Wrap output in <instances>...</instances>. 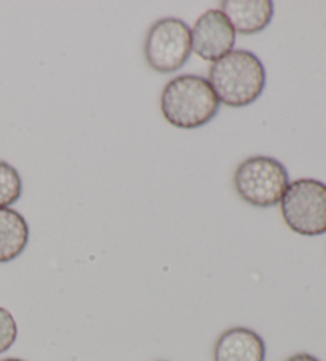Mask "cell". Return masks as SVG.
Segmentation results:
<instances>
[{
  "label": "cell",
  "instance_id": "obj_13",
  "mask_svg": "<svg viewBox=\"0 0 326 361\" xmlns=\"http://www.w3.org/2000/svg\"><path fill=\"white\" fill-rule=\"evenodd\" d=\"M0 361H24V360H20V358H5V360H0Z\"/></svg>",
  "mask_w": 326,
  "mask_h": 361
},
{
  "label": "cell",
  "instance_id": "obj_10",
  "mask_svg": "<svg viewBox=\"0 0 326 361\" xmlns=\"http://www.w3.org/2000/svg\"><path fill=\"white\" fill-rule=\"evenodd\" d=\"M23 195L20 173L7 161H0V209H8Z\"/></svg>",
  "mask_w": 326,
  "mask_h": 361
},
{
  "label": "cell",
  "instance_id": "obj_12",
  "mask_svg": "<svg viewBox=\"0 0 326 361\" xmlns=\"http://www.w3.org/2000/svg\"><path fill=\"white\" fill-rule=\"evenodd\" d=\"M285 361H320V360L310 353H296V355H291V357L286 358Z\"/></svg>",
  "mask_w": 326,
  "mask_h": 361
},
{
  "label": "cell",
  "instance_id": "obj_11",
  "mask_svg": "<svg viewBox=\"0 0 326 361\" xmlns=\"http://www.w3.org/2000/svg\"><path fill=\"white\" fill-rule=\"evenodd\" d=\"M18 338V325L13 314L0 306V353L10 350Z\"/></svg>",
  "mask_w": 326,
  "mask_h": 361
},
{
  "label": "cell",
  "instance_id": "obj_8",
  "mask_svg": "<svg viewBox=\"0 0 326 361\" xmlns=\"http://www.w3.org/2000/svg\"><path fill=\"white\" fill-rule=\"evenodd\" d=\"M220 7L234 32L241 35L261 32L271 24L274 16L271 0H224Z\"/></svg>",
  "mask_w": 326,
  "mask_h": 361
},
{
  "label": "cell",
  "instance_id": "obj_5",
  "mask_svg": "<svg viewBox=\"0 0 326 361\" xmlns=\"http://www.w3.org/2000/svg\"><path fill=\"white\" fill-rule=\"evenodd\" d=\"M191 53V27L179 18H162L156 21L143 43L147 64L158 73L180 71Z\"/></svg>",
  "mask_w": 326,
  "mask_h": 361
},
{
  "label": "cell",
  "instance_id": "obj_3",
  "mask_svg": "<svg viewBox=\"0 0 326 361\" xmlns=\"http://www.w3.org/2000/svg\"><path fill=\"white\" fill-rule=\"evenodd\" d=\"M290 185L286 167L275 158L252 157L243 159L234 172V190L242 201L253 207L277 205Z\"/></svg>",
  "mask_w": 326,
  "mask_h": 361
},
{
  "label": "cell",
  "instance_id": "obj_6",
  "mask_svg": "<svg viewBox=\"0 0 326 361\" xmlns=\"http://www.w3.org/2000/svg\"><path fill=\"white\" fill-rule=\"evenodd\" d=\"M236 32L222 10H207L191 29V49L200 59L217 62L234 49Z\"/></svg>",
  "mask_w": 326,
  "mask_h": 361
},
{
  "label": "cell",
  "instance_id": "obj_4",
  "mask_svg": "<svg viewBox=\"0 0 326 361\" xmlns=\"http://www.w3.org/2000/svg\"><path fill=\"white\" fill-rule=\"evenodd\" d=\"M286 226L301 235L315 238L326 233V185L315 178L294 180L280 201Z\"/></svg>",
  "mask_w": 326,
  "mask_h": 361
},
{
  "label": "cell",
  "instance_id": "obj_9",
  "mask_svg": "<svg viewBox=\"0 0 326 361\" xmlns=\"http://www.w3.org/2000/svg\"><path fill=\"white\" fill-rule=\"evenodd\" d=\"M29 226L24 216L13 209H0V263H10L26 250Z\"/></svg>",
  "mask_w": 326,
  "mask_h": 361
},
{
  "label": "cell",
  "instance_id": "obj_7",
  "mask_svg": "<svg viewBox=\"0 0 326 361\" xmlns=\"http://www.w3.org/2000/svg\"><path fill=\"white\" fill-rule=\"evenodd\" d=\"M266 344L253 329L234 326L220 334L213 347V361H265Z\"/></svg>",
  "mask_w": 326,
  "mask_h": 361
},
{
  "label": "cell",
  "instance_id": "obj_1",
  "mask_svg": "<svg viewBox=\"0 0 326 361\" xmlns=\"http://www.w3.org/2000/svg\"><path fill=\"white\" fill-rule=\"evenodd\" d=\"M209 83L218 101L227 107L242 109L253 104L266 88V68L248 49H233L213 62Z\"/></svg>",
  "mask_w": 326,
  "mask_h": 361
},
{
  "label": "cell",
  "instance_id": "obj_2",
  "mask_svg": "<svg viewBox=\"0 0 326 361\" xmlns=\"http://www.w3.org/2000/svg\"><path fill=\"white\" fill-rule=\"evenodd\" d=\"M220 101L209 80L199 75H180L161 92V114L179 129H198L217 116Z\"/></svg>",
  "mask_w": 326,
  "mask_h": 361
}]
</instances>
